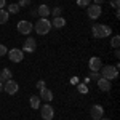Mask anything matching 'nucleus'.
<instances>
[{"instance_id": "obj_1", "label": "nucleus", "mask_w": 120, "mask_h": 120, "mask_svg": "<svg viewBox=\"0 0 120 120\" xmlns=\"http://www.w3.org/2000/svg\"><path fill=\"white\" fill-rule=\"evenodd\" d=\"M91 30L96 38H106L112 34V29L109 26H106V24H94L91 27Z\"/></svg>"}, {"instance_id": "obj_2", "label": "nucleus", "mask_w": 120, "mask_h": 120, "mask_svg": "<svg viewBox=\"0 0 120 120\" xmlns=\"http://www.w3.org/2000/svg\"><path fill=\"white\" fill-rule=\"evenodd\" d=\"M99 74L106 80H114V79L119 77V69L115 66H102L101 69H99Z\"/></svg>"}, {"instance_id": "obj_3", "label": "nucleus", "mask_w": 120, "mask_h": 120, "mask_svg": "<svg viewBox=\"0 0 120 120\" xmlns=\"http://www.w3.org/2000/svg\"><path fill=\"white\" fill-rule=\"evenodd\" d=\"M35 32L38 35H46L51 30V21H48V18H42L35 22Z\"/></svg>"}, {"instance_id": "obj_4", "label": "nucleus", "mask_w": 120, "mask_h": 120, "mask_svg": "<svg viewBox=\"0 0 120 120\" xmlns=\"http://www.w3.org/2000/svg\"><path fill=\"white\" fill-rule=\"evenodd\" d=\"M38 109H40V115H42V119H43V120H51V119H53V115H55V109H53L48 102L43 104V106H40Z\"/></svg>"}, {"instance_id": "obj_5", "label": "nucleus", "mask_w": 120, "mask_h": 120, "mask_svg": "<svg viewBox=\"0 0 120 120\" xmlns=\"http://www.w3.org/2000/svg\"><path fill=\"white\" fill-rule=\"evenodd\" d=\"M86 13H88V18L90 19H98L102 13V8H101V5H94L93 3V5L86 7Z\"/></svg>"}, {"instance_id": "obj_6", "label": "nucleus", "mask_w": 120, "mask_h": 120, "mask_svg": "<svg viewBox=\"0 0 120 120\" xmlns=\"http://www.w3.org/2000/svg\"><path fill=\"white\" fill-rule=\"evenodd\" d=\"M8 58L11 63H21L22 59H24V53H22V50H19V48H11L8 51Z\"/></svg>"}, {"instance_id": "obj_7", "label": "nucleus", "mask_w": 120, "mask_h": 120, "mask_svg": "<svg viewBox=\"0 0 120 120\" xmlns=\"http://www.w3.org/2000/svg\"><path fill=\"white\" fill-rule=\"evenodd\" d=\"M16 29H18L19 34H22V35H29V34L32 32L34 26H32V22H29V21H19L18 26H16Z\"/></svg>"}, {"instance_id": "obj_8", "label": "nucleus", "mask_w": 120, "mask_h": 120, "mask_svg": "<svg viewBox=\"0 0 120 120\" xmlns=\"http://www.w3.org/2000/svg\"><path fill=\"white\" fill-rule=\"evenodd\" d=\"M90 115H91L93 120H101L102 117H104V107L99 106V104L91 106V109H90Z\"/></svg>"}, {"instance_id": "obj_9", "label": "nucleus", "mask_w": 120, "mask_h": 120, "mask_svg": "<svg viewBox=\"0 0 120 120\" xmlns=\"http://www.w3.org/2000/svg\"><path fill=\"white\" fill-rule=\"evenodd\" d=\"M18 88H19V85L15 80H7V82L3 83V91H7L8 94H16Z\"/></svg>"}, {"instance_id": "obj_10", "label": "nucleus", "mask_w": 120, "mask_h": 120, "mask_svg": "<svg viewBox=\"0 0 120 120\" xmlns=\"http://www.w3.org/2000/svg\"><path fill=\"white\" fill-rule=\"evenodd\" d=\"M35 46H37V43H35L34 37H27L26 42H24V45H22V53H34Z\"/></svg>"}, {"instance_id": "obj_11", "label": "nucleus", "mask_w": 120, "mask_h": 120, "mask_svg": "<svg viewBox=\"0 0 120 120\" xmlns=\"http://www.w3.org/2000/svg\"><path fill=\"white\" fill-rule=\"evenodd\" d=\"M88 67H90V71L99 72V69L102 67V61L98 56H93V58H90V61H88Z\"/></svg>"}, {"instance_id": "obj_12", "label": "nucleus", "mask_w": 120, "mask_h": 120, "mask_svg": "<svg viewBox=\"0 0 120 120\" xmlns=\"http://www.w3.org/2000/svg\"><path fill=\"white\" fill-rule=\"evenodd\" d=\"M98 88L101 90V91H111L112 85H111V80H106V79H102V77H99L98 80Z\"/></svg>"}, {"instance_id": "obj_13", "label": "nucleus", "mask_w": 120, "mask_h": 120, "mask_svg": "<svg viewBox=\"0 0 120 120\" xmlns=\"http://www.w3.org/2000/svg\"><path fill=\"white\" fill-rule=\"evenodd\" d=\"M38 98H40V99H43V101H46V102H50L51 99H53V93L45 86V88H42V90H40V96H38Z\"/></svg>"}, {"instance_id": "obj_14", "label": "nucleus", "mask_w": 120, "mask_h": 120, "mask_svg": "<svg viewBox=\"0 0 120 120\" xmlns=\"http://www.w3.org/2000/svg\"><path fill=\"white\" fill-rule=\"evenodd\" d=\"M50 11H51V8H50L48 5H45V3L40 5V7L37 8V13H38L40 18H48V16H50Z\"/></svg>"}, {"instance_id": "obj_15", "label": "nucleus", "mask_w": 120, "mask_h": 120, "mask_svg": "<svg viewBox=\"0 0 120 120\" xmlns=\"http://www.w3.org/2000/svg\"><path fill=\"white\" fill-rule=\"evenodd\" d=\"M11 71H10L8 67H5V69H2L0 71V82L2 83H5L7 80H11Z\"/></svg>"}, {"instance_id": "obj_16", "label": "nucleus", "mask_w": 120, "mask_h": 120, "mask_svg": "<svg viewBox=\"0 0 120 120\" xmlns=\"http://www.w3.org/2000/svg\"><path fill=\"white\" fill-rule=\"evenodd\" d=\"M66 26V19L64 18H53V21H51V27H56V29H61Z\"/></svg>"}, {"instance_id": "obj_17", "label": "nucleus", "mask_w": 120, "mask_h": 120, "mask_svg": "<svg viewBox=\"0 0 120 120\" xmlns=\"http://www.w3.org/2000/svg\"><path fill=\"white\" fill-rule=\"evenodd\" d=\"M40 101H42V99H40L38 96H35V94L29 98V104H30L32 109H38V107H40Z\"/></svg>"}, {"instance_id": "obj_18", "label": "nucleus", "mask_w": 120, "mask_h": 120, "mask_svg": "<svg viewBox=\"0 0 120 120\" xmlns=\"http://www.w3.org/2000/svg\"><path fill=\"white\" fill-rule=\"evenodd\" d=\"M19 10H21V7L18 3H11V5H8V15H18Z\"/></svg>"}, {"instance_id": "obj_19", "label": "nucleus", "mask_w": 120, "mask_h": 120, "mask_svg": "<svg viewBox=\"0 0 120 120\" xmlns=\"http://www.w3.org/2000/svg\"><path fill=\"white\" fill-rule=\"evenodd\" d=\"M8 11L3 8H0V24H5V22H8Z\"/></svg>"}, {"instance_id": "obj_20", "label": "nucleus", "mask_w": 120, "mask_h": 120, "mask_svg": "<svg viewBox=\"0 0 120 120\" xmlns=\"http://www.w3.org/2000/svg\"><path fill=\"white\" fill-rule=\"evenodd\" d=\"M61 13H63V8H61V7H55V8L50 11V15H53V18H59Z\"/></svg>"}, {"instance_id": "obj_21", "label": "nucleus", "mask_w": 120, "mask_h": 120, "mask_svg": "<svg viewBox=\"0 0 120 120\" xmlns=\"http://www.w3.org/2000/svg\"><path fill=\"white\" fill-rule=\"evenodd\" d=\"M77 90H79V93H82V94H86L88 93V86L85 83H77Z\"/></svg>"}, {"instance_id": "obj_22", "label": "nucleus", "mask_w": 120, "mask_h": 120, "mask_svg": "<svg viewBox=\"0 0 120 120\" xmlns=\"http://www.w3.org/2000/svg\"><path fill=\"white\" fill-rule=\"evenodd\" d=\"M111 45H112V48H119V45H120V37L119 35H114V37H112Z\"/></svg>"}, {"instance_id": "obj_23", "label": "nucleus", "mask_w": 120, "mask_h": 120, "mask_svg": "<svg viewBox=\"0 0 120 120\" xmlns=\"http://www.w3.org/2000/svg\"><path fill=\"white\" fill-rule=\"evenodd\" d=\"M77 5L79 7H88L91 3H90V0H77Z\"/></svg>"}, {"instance_id": "obj_24", "label": "nucleus", "mask_w": 120, "mask_h": 120, "mask_svg": "<svg viewBox=\"0 0 120 120\" xmlns=\"http://www.w3.org/2000/svg\"><path fill=\"white\" fill-rule=\"evenodd\" d=\"M101 77V74L99 72H94V71H91V74H90V80H98Z\"/></svg>"}, {"instance_id": "obj_25", "label": "nucleus", "mask_w": 120, "mask_h": 120, "mask_svg": "<svg viewBox=\"0 0 120 120\" xmlns=\"http://www.w3.org/2000/svg\"><path fill=\"white\" fill-rule=\"evenodd\" d=\"M7 53H8V48H7L5 45H2V43H0V56H5Z\"/></svg>"}, {"instance_id": "obj_26", "label": "nucleus", "mask_w": 120, "mask_h": 120, "mask_svg": "<svg viewBox=\"0 0 120 120\" xmlns=\"http://www.w3.org/2000/svg\"><path fill=\"white\" fill-rule=\"evenodd\" d=\"M18 5L19 7H29V5H30V0H19Z\"/></svg>"}, {"instance_id": "obj_27", "label": "nucleus", "mask_w": 120, "mask_h": 120, "mask_svg": "<svg viewBox=\"0 0 120 120\" xmlns=\"http://www.w3.org/2000/svg\"><path fill=\"white\" fill-rule=\"evenodd\" d=\"M35 88H37V90H42V88H45V82H43V80H38V82L35 83Z\"/></svg>"}, {"instance_id": "obj_28", "label": "nucleus", "mask_w": 120, "mask_h": 120, "mask_svg": "<svg viewBox=\"0 0 120 120\" xmlns=\"http://www.w3.org/2000/svg\"><path fill=\"white\" fill-rule=\"evenodd\" d=\"M111 5H112V8L115 10V13H117V11H119V0H112Z\"/></svg>"}, {"instance_id": "obj_29", "label": "nucleus", "mask_w": 120, "mask_h": 120, "mask_svg": "<svg viewBox=\"0 0 120 120\" xmlns=\"http://www.w3.org/2000/svg\"><path fill=\"white\" fill-rule=\"evenodd\" d=\"M71 83H72V85H77V83H79V79H77V77H72V79H71Z\"/></svg>"}, {"instance_id": "obj_30", "label": "nucleus", "mask_w": 120, "mask_h": 120, "mask_svg": "<svg viewBox=\"0 0 120 120\" xmlns=\"http://www.w3.org/2000/svg\"><path fill=\"white\" fill-rule=\"evenodd\" d=\"M7 5V0H0V8H3Z\"/></svg>"}, {"instance_id": "obj_31", "label": "nucleus", "mask_w": 120, "mask_h": 120, "mask_svg": "<svg viewBox=\"0 0 120 120\" xmlns=\"http://www.w3.org/2000/svg\"><path fill=\"white\" fill-rule=\"evenodd\" d=\"M30 15H32V16H38V13H37V10H32V11H30Z\"/></svg>"}, {"instance_id": "obj_32", "label": "nucleus", "mask_w": 120, "mask_h": 120, "mask_svg": "<svg viewBox=\"0 0 120 120\" xmlns=\"http://www.w3.org/2000/svg\"><path fill=\"white\" fill-rule=\"evenodd\" d=\"M104 0H94V5H101Z\"/></svg>"}, {"instance_id": "obj_33", "label": "nucleus", "mask_w": 120, "mask_h": 120, "mask_svg": "<svg viewBox=\"0 0 120 120\" xmlns=\"http://www.w3.org/2000/svg\"><path fill=\"white\" fill-rule=\"evenodd\" d=\"M120 56V51H119V48H115V58H119Z\"/></svg>"}, {"instance_id": "obj_34", "label": "nucleus", "mask_w": 120, "mask_h": 120, "mask_svg": "<svg viewBox=\"0 0 120 120\" xmlns=\"http://www.w3.org/2000/svg\"><path fill=\"white\" fill-rule=\"evenodd\" d=\"M2 90H3V83L0 82V91H2Z\"/></svg>"}, {"instance_id": "obj_35", "label": "nucleus", "mask_w": 120, "mask_h": 120, "mask_svg": "<svg viewBox=\"0 0 120 120\" xmlns=\"http://www.w3.org/2000/svg\"><path fill=\"white\" fill-rule=\"evenodd\" d=\"M101 120H111V119H104V117H102V119H101Z\"/></svg>"}]
</instances>
